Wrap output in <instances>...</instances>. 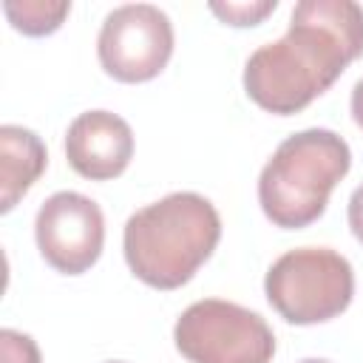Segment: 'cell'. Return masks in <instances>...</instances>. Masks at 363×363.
I'll use <instances>...</instances> for the list:
<instances>
[{
	"instance_id": "cell-1",
	"label": "cell",
	"mask_w": 363,
	"mask_h": 363,
	"mask_svg": "<svg viewBox=\"0 0 363 363\" xmlns=\"http://www.w3.org/2000/svg\"><path fill=\"white\" fill-rule=\"evenodd\" d=\"M363 54V6L301 0L281 40L255 48L244 65L247 96L278 116L303 111Z\"/></svg>"
},
{
	"instance_id": "cell-14",
	"label": "cell",
	"mask_w": 363,
	"mask_h": 363,
	"mask_svg": "<svg viewBox=\"0 0 363 363\" xmlns=\"http://www.w3.org/2000/svg\"><path fill=\"white\" fill-rule=\"evenodd\" d=\"M352 119L357 122V128H363V79H357L352 88Z\"/></svg>"
},
{
	"instance_id": "cell-11",
	"label": "cell",
	"mask_w": 363,
	"mask_h": 363,
	"mask_svg": "<svg viewBox=\"0 0 363 363\" xmlns=\"http://www.w3.org/2000/svg\"><path fill=\"white\" fill-rule=\"evenodd\" d=\"M278 9V0H244V3H233V0H227V3H210V11L218 17V20H224L227 26H238V28H244V26H258L267 14H272Z\"/></svg>"
},
{
	"instance_id": "cell-5",
	"label": "cell",
	"mask_w": 363,
	"mask_h": 363,
	"mask_svg": "<svg viewBox=\"0 0 363 363\" xmlns=\"http://www.w3.org/2000/svg\"><path fill=\"white\" fill-rule=\"evenodd\" d=\"M173 340L190 363H269L275 354L269 323L221 298L190 303L173 326Z\"/></svg>"
},
{
	"instance_id": "cell-9",
	"label": "cell",
	"mask_w": 363,
	"mask_h": 363,
	"mask_svg": "<svg viewBox=\"0 0 363 363\" xmlns=\"http://www.w3.org/2000/svg\"><path fill=\"white\" fill-rule=\"evenodd\" d=\"M48 164L43 139L20 125L0 128V210L9 213Z\"/></svg>"
},
{
	"instance_id": "cell-6",
	"label": "cell",
	"mask_w": 363,
	"mask_h": 363,
	"mask_svg": "<svg viewBox=\"0 0 363 363\" xmlns=\"http://www.w3.org/2000/svg\"><path fill=\"white\" fill-rule=\"evenodd\" d=\"M173 54V23L150 3L113 9L96 37V57L105 74L119 82H147Z\"/></svg>"
},
{
	"instance_id": "cell-12",
	"label": "cell",
	"mask_w": 363,
	"mask_h": 363,
	"mask_svg": "<svg viewBox=\"0 0 363 363\" xmlns=\"http://www.w3.org/2000/svg\"><path fill=\"white\" fill-rule=\"evenodd\" d=\"M0 352H3V363H40L37 343L17 329L0 332Z\"/></svg>"
},
{
	"instance_id": "cell-8",
	"label": "cell",
	"mask_w": 363,
	"mask_h": 363,
	"mask_svg": "<svg viewBox=\"0 0 363 363\" xmlns=\"http://www.w3.org/2000/svg\"><path fill=\"white\" fill-rule=\"evenodd\" d=\"M65 156L82 179H116L133 159V130L119 113L85 111L68 125Z\"/></svg>"
},
{
	"instance_id": "cell-15",
	"label": "cell",
	"mask_w": 363,
	"mask_h": 363,
	"mask_svg": "<svg viewBox=\"0 0 363 363\" xmlns=\"http://www.w3.org/2000/svg\"><path fill=\"white\" fill-rule=\"evenodd\" d=\"M298 363H332V360H323V357H303V360H298Z\"/></svg>"
},
{
	"instance_id": "cell-4",
	"label": "cell",
	"mask_w": 363,
	"mask_h": 363,
	"mask_svg": "<svg viewBox=\"0 0 363 363\" xmlns=\"http://www.w3.org/2000/svg\"><path fill=\"white\" fill-rule=\"evenodd\" d=\"M264 292L286 323L312 326L337 318L352 303L354 272L329 247H298L267 269Z\"/></svg>"
},
{
	"instance_id": "cell-7",
	"label": "cell",
	"mask_w": 363,
	"mask_h": 363,
	"mask_svg": "<svg viewBox=\"0 0 363 363\" xmlns=\"http://www.w3.org/2000/svg\"><path fill=\"white\" fill-rule=\"evenodd\" d=\"M34 238L45 264L57 272L79 275L91 269L102 252L105 216L94 199L77 190H60L40 204Z\"/></svg>"
},
{
	"instance_id": "cell-3",
	"label": "cell",
	"mask_w": 363,
	"mask_h": 363,
	"mask_svg": "<svg viewBox=\"0 0 363 363\" xmlns=\"http://www.w3.org/2000/svg\"><path fill=\"white\" fill-rule=\"evenodd\" d=\"M352 167V150L329 128H306L286 136L258 176V204L284 230L318 221L329 193Z\"/></svg>"
},
{
	"instance_id": "cell-16",
	"label": "cell",
	"mask_w": 363,
	"mask_h": 363,
	"mask_svg": "<svg viewBox=\"0 0 363 363\" xmlns=\"http://www.w3.org/2000/svg\"><path fill=\"white\" fill-rule=\"evenodd\" d=\"M108 363H122V360H108Z\"/></svg>"
},
{
	"instance_id": "cell-2",
	"label": "cell",
	"mask_w": 363,
	"mask_h": 363,
	"mask_svg": "<svg viewBox=\"0 0 363 363\" xmlns=\"http://www.w3.org/2000/svg\"><path fill=\"white\" fill-rule=\"evenodd\" d=\"M221 218L210 199L179 190L125 221L122 252L130 272L153 289H179L213 255Z\"/></svg>"
},
{
	"instance_id": "cell-13",
	"label": "cell",
	"mask_w": 363,
	"mask_h": 363,
	"mask_svg": "<svg viewBox=\"0 0 363 363\" xmlns=\"http://www.w3.org/2000/svg\"><path fill=\"white\" fill-rule=\"evenodd\" d=\"M346 216H349V227H352L354 238L363 244V184L354 187V193L349 196V210H346Z\"/></svg>"
},
{
	"instance_id": "cell-10",
	"label": "cell",
	"mask_w": 363,
	"mask_h": 363,
	"mask_svg": "<svg viewBox=\"0 0 363 363\" xmlns=\"http://www.w3.org/2000/svg\"><path fill=\"white\" fill-rule=\"evenodd\" d=\"M3 11L17 31L28 37H45L62 26V20L71 11V3L68 0H6Z\"/></svg>"
}]
</instances>
